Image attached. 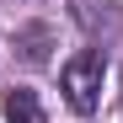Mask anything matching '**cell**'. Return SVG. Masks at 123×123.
Masks as SVG:
<instances>
[{
    "label": "cell",
    "mask_w": 123,
    "mask_h": 123,
    "mask_svg": "<svg viewBox=\"0 0 123 123\" xmlns=\"http://www.w3.org/2000/svg\"><path fill=\"white\" fill-rule=\"evenodd\" d=\"M102 75H107V54H102V48H80L70 64H64V75H59L64 102H70L80 118H91L102 107Z\"/></svg>",
    "instance_id": "6da1fadb"
},
{
    "label": "cell",
    "mask_w": 123,
    "mask_h": 123,
    "mask_svg": "<svg viewBox=\"0 0 123 123\" xmlns=\"http://www.w3.org/2000/svg\"><path fill=\"white\" fill-rule=\"evenodd\" d=\"M6 123H48V118H43V102H37V91H27V86L6 91Z\"/></svg>",
    "instance_id": "7a4b0ae2"
},
{
    "label": "cell",
    "mask_w": 123,
    "mask_h": 123,
    "mask_svg": "<svg viewBox=\"0 0 123 123\" xmlns=\"http://www.w3.org/2000/svg\"><path fill=\"white\" fill-rule=\"evenodd\" d=\"M16 48H22V59L43 64V59H48V27H22V32H16Z\"/></svg>",
    "instance_id": "3957f363"
}]
</instances>
